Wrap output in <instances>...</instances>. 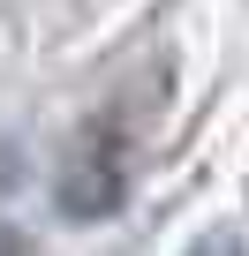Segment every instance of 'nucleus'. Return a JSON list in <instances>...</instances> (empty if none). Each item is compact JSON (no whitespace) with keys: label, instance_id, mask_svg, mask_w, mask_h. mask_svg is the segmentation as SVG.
Wrapping results in <instances>:
<instances>
[{"label":"nucleus","instance_id":"nucleus-1","mask_svg":"<svg viewBox=\"0 0 249 256\" xmlns=\"http://www.w3.org/2000/svg\"><path fill=\"white\" fill-rule=\"evenodd\" d=\"M121 196H129V136H121V120H91L53 174V204L68 218H106L121 211Z\"/></svg>","mask_w":249,"mask_h":256},{"label":"nucleus","instance_id":"nucleus-2","mask_svg":"<svg viewBox=\"0 0 249 256\" xmlns=\"http://www.w3.org/2000/svg\"><path fill=\"white\" fill-rule=\"evenodd\" d=\"M181 256H249V241H241L234 226H211V234H196Z\"/></svg>","mask_w":249,"mask_h":256}]
</instances>
